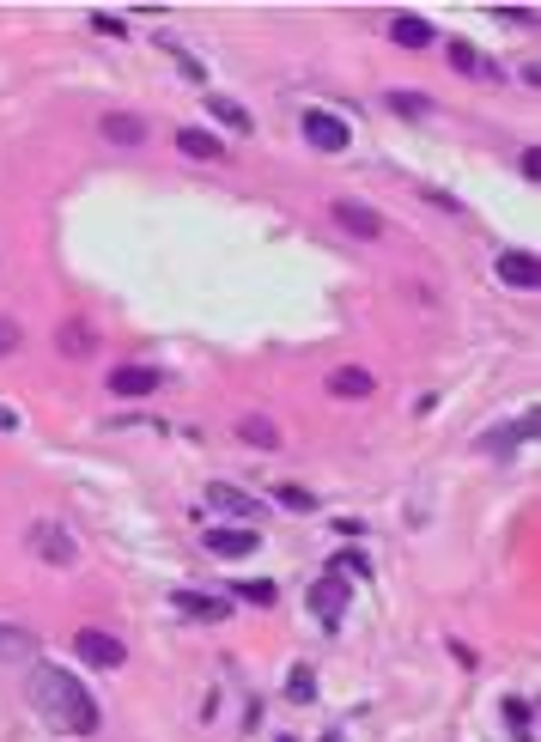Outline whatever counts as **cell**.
Listing matches in <instances>:
<instances>
[{"label": "cell", "mask_w": 541, "mask_h": 742, "mask_svg": "<svg viewBox=\"0 0 541 742\" xmlns=\"http://www.w3.org/2000/svg\"><path fill=\"white\" fill-rule=\"evenodd\" d=\"M31 706L55 730H67V736H98V724H104L92 688L73 676V670H61V663H37V670H31Z\"/></svg>", "instance_id": "1"}, {"label": "cell", "mask_w": 541, "mask_h": 742, "mask_svg": "<svg viewBox=\"0 0 541 742\" xmlns=\"http://www.w3.org/2000/svg\"><path fill=\"white\" fill-rule=\"evenodd\" d=\"M25 548H31L43 566H55V572H67L73 560H80V542H73V530H67V524H49V517H37V524L25 530Z\"/></svg>", "instance_id": "2"}, {"label": "cell", "mask_w": 541, "mask_h": 742, "mask_svg": "<svg viewBox=\"0 0 541 742\" xmlns=\"http://www.w3.org/2000/svg\"><path fill=\"white\" fill-rule=\"evenodd\" d=\"M73 657H80L86 670H122L128 645L116 633H104V627H80V633H73Z\"/></svg>", "instance_id": "3"}, {"label": "cell", "mask_w": 541, "mask_h": 742, "mask_svg": "<svg viewBox=\"0 0 541 742\" xmlns=\"http://www.w3.org/2000/svg\"><path fill=\"white\" fill-rule=\"evenodd\" d=\"M298 128H304V140H311L317 153H347V146H353V128H347V116H335V110H317V104L298 116Z\"/></svg>", "instance_id": "4"}, {"label": "cell", "mask_w": 541, "mask_h": 742, "mask_svg": "<svg viewBox=\"0 0 541 742\" xmlns=\"http://www.w3.org/2000/svg\"><path fill=\"white\" fill-rule=\"evenodd\" d=\"M347 603H353V584L347 578H335V572H323L317 584H311V609H317V621L335 633L341 627V615H347Z\"/></svg>", "instance_id": "5"}, {"label": "cell", "mask_w": 541, "mask_h": 742, "mask_svg": "<svg viewBox=\"0 0 541 742\" xmlns=\"http://www.w3.org/2000/svg\"><path fill=\"white\" fill-rule=\"evenodd\" d=\"M329 213H335V226L347 232V238H365V244H377L383 238V213L377 207H365V201H329Z\"/></svg>", "instance_id": "6"}, {"label": "cell", "mask_w": 541, "mask_h": 742, "mask_svg": "<svg viewBox=\"0 0 541 742\" xmlns=\"http://www.w3.org/2000/svg\"><path fill=\"white\" fill-rule=\"evenodd\" d=\"M171 609L189 615V621H213V627H219V621H231V609H238V603H231V597H213V590H189V584H183V590H171Z\"/></svg>", "instance_id": "7"}, {"label": "cell", "mask_w": 541, "mask_h": 742, "mask_svg": "<svg viewBox=\"0 0 541 742\" xmlns=\"http://www.w3.org/2000/svg\"><path fill=\"white\" fill-rule=\"evenodd\" d=\"M152 390H165V371L159 365H116L110 371V396H122V402H140V396H152Z\"/></svg>", "instance_id": "8"}, {"label": "cell", "mask_w": 541, "mask_h": 742, "mask_svg": "<svg viewBox=\"0 0 541 742\" xmlns=\"http://www.w3.org/2000/svg\"><path fill=\"white\" fill-rule=\"evenodd\" d=\"M444 55H450V67H456V73H469V80H505V67H499V61H487L469 37H450V43H444Z\"/></svg>", "instance_id": "9"}, {"label": "cell", "mask_w": 541, "mask_h": 742, "mask_svg": "<svg viewBox=\"0 0 541 742\" xmlns=\"http://www.w3.org/2000/svg\"><path fill=\"white\" fill-rule=\"evenodd\" d=\"M493 274H499L505 286H517V292H535V286H541V262H535V250H499Z\"/></svg>", "instance_id": "10"}, {"label": "cell", "mask_w": 541, "mask_h": 742, "mask_svg": "<svg viewBox=\"0 0 541 742\" xmlns=\"http://www.w3.org/2000/svg\"><path fill=\"white\" fill-rule=\"evenodd\" d=\"M177 153H183V159H201V165H225L231 146H225L213 128H177Z\"/></svg>", "instance_id": "11"}, {"label": "cell", "mask_w": 541, "mask_h": 742, "mask_svg": "<svg viewBox=\"0 0 541 742\" xmlns=\"http://www.w3.org/2000/svg\"><path fill=\"white\" fill-rule=\"evenodd\" d=\"M323 390H329L335 402H365V396L377 390V378H371L365 365H335L329 378H323Z\"/></svg>", "instance_id": "12"}, {"label": "cell", "mask_w": 541, "mask_h": 742, "mask_svg": "<svg viewBox=\"0 0 541 742\" xmlns=\"http://www.w3.org/2000/svg\"><path fill=\"white\" fill-rule=\"evenodd\" d=\"M529 438H535V414H517L511 426H493V432H481V451H487V457H511V451H523Z\"/></svg>", "instance_id": "13"}, {"label": "cell", "mask_w": 541, "mask_h": 742, "mask_svg": "<svg viewBox=\"0 0 541 742\" xmlns=\"http://www.w3.org/2000/svg\"><path fill=\"white\" fill-rule=\"evenodd\" d=\"M262 548V536L250 530V524H231V530H207V554H219V560H244V554H256Z\"/></svg>", "instance_id": "14"}, {"label": "cell", "mask_w": 541, "mask_h": 742, "mask_svg": "<svg viewBox=\"0 0 541 742\" xmlns=\"http://www.w3.org/2000/svg\"><path fill=\"white\" fill-rule=\"evenodd\" d=\"M98 134H104L110 146H146L152 122H146V116H134V110H110V116H98Z\"/></svg>", "instance_id": "15"}, {"label": "cell", "mask_w": 541, "mask_h": 742, "mask_svg": "<svg viewBox=\"0 0 541 742\" xmlns=\"http://www.w3.org/2000/svg\"><path fill=\"white\" fill-rule=\"evenodd\" d=\"M207 505L225 511V517H244V524H250V517H262V499L244 493V487H231V481H213V487H207Z\"/></svg>", "instance_id": "16"}, {"label": "cell", "mask_w": 541, "mask_h": 742, "mask_svg": "<svg viewBox=\"0 0 541 742\" xmlns=\"http://www.w3.org/2000/svg\"><path fill=\"white\" fill-rule=\"evenodd\" d=\"M55 347H61V359H92V353H98V329H92L86 317H67V323L55 329Z\"/></svg>", "instance_id": "17"}, {"label": "cell", "mask_w": 541, "mask_h": 742, "mask_svg": "<svg viewBox=\"0 0 541 742\" xmlns=\"http://www.w3.org/2000/svg\"><path fill=\"white\" fill-rule=\"evenodd\" d=\"M207 116H213L219 128H231V134H250V128H256V116H250L238 98H225V92H207Z\"/></svg>", "instance_id": "18"}, {"label": "cell", "mask_w": 541, "mask_h": 742, "mask_svg": "<svg viewBox=\"0 0 541 742\" xmlns=\"http://www.w3.org/2000/svg\"><path fill=\"white\" fill-rule=\"evenodd\" d=\"M499 718L511 724V742H535V706H529V694H505L499 700Z\"/></svg>", "instance_id": "19"}, {"label": "cell", "mask_w": 541, "mask_h": 742, "mask_svg": "<svg viewBox=\"0 0 541 742\" xmlns=\"http://www.w3.org/2000/svg\"><path fill=\"white\" fill-rule=\"evenodd\" d=\"M390 43H402V49H432V25H426L420 13H396V19H390Z\"/></svg>", "instance_id": "20"}, {"label": "cell", "mask_w": 541, "mask_h": 742, "mask_svg": "<svg viewBox=\"0 0 541 742\" xmlns=\"http://www.w3.org/2000/svg\"><path fill=\"white\" fill-rule=\"evenodd\" d=\"M231 597L250 603V609H274L280 603V584L274 578H231Z\"/></svg>", "instance_id": "21"}, {"label": "cell", "mask_w": 541, "mask_h": 742, "mask_svg": "<svg viewBox=\"0 0 541 742\" xmlns=\"http://www.w3.org/2000/svg\"><path fill=\"white\" fill-rule=\"evenodd\" d=\"M238 438L250 444V451H280V426H274L268 414H244V420H238Z\"/></svg>", "instance_id": "22"}, {"label": "cell", "mask_w": 541, "mask_h": 742, "mask_svg": "<svg viewBox=\"0 0 541 742\" xmlns=\"http://www.w3.org/2000/svg\"><path fill=\"white\" fill-rule=\"evenodd\" d=\"M383 110H390V116H432V98L426 92H408V86H396V92H383Z\"/></svg>", "instance_id": "23"}, {"label": "cell", "mask_w": 541, "mask_h": 742, "mask_svg": "<svg viewBox=\"0 0 541 742\" xmlns=\"http://www.w3.org/2000/svg\"><path fill=\"white\" fill-rule=\"evenodd\" d=\"M329 572L347 578V584H353V578L365 584V578H371V554H359V548H335V554H329Z\"/></svg>", "instance_id": "24"}, {"label": "cell", "mask_w": 541, "mask_h": 742, "mask_svg": "<svg viewBox=\"0 0 541 742\" xmlns=\"http://www.w3.org/2000/svg\"><path fill=\"white\" fill-rule=\"evenodd\" d=\"M286 700H292V706H311V700H317V670H311V663H292V676H286Z\"/></svg>", "instance_id": "25"}, {"label": "cell", "mask_w": 541, "mask_h": 742, "mask_svg": "<svg viewBox=\"0 0 541 742\" xmlns=\"http://www.w3.org/2000/svg\"><path fill=\"white\" fill-rule=\"evenodd\" d=\"M268 499H274V505H286V511H317V493H311V487H298V481H280Z\"/></svg>", "instance_id": "26"}, {"label": "cell", "mask_w": 541, "mask_h": 742, "mask_svg": "<svg viewBox=\"0 0 541 742\" xmlns=\"http://www.w3.org/2000/svg\"><path fill=\"white\" fill-rule=\"evenodd\" d=\"M37 651V633H25V627H0V657H31Z\"/></svg>", "instance_id": "27"}, {"label": "cell", "mask_w": 541, "mask_h": 742, "mask_svg": "<svg viewBox=\"0 0 541 742\" xmlns=\"http://www.w3.org/2000/svg\"><path fill=\"white\" fill-rule=\"evenodd\" d=\"M159 49H171V61H177V67H183V80H195V86H201V80H207V67H201V61H195V55H189V49H183V43H171V37H159Z\"/></svg>", "instance_id": "28"}, {"label": "cell", "mask_w": 541, "mask_h": 742, "mask_svg": "<svg viewBox=\"0 0 541 742\" xmlns=\"http://www.w3.org/2000/svg\"><path fill=\"white\" fill-rule=\"evenodd\" d=\"M19 347H25V329H19L13 317H0V359H13Z\"/></svg>", "instance_id": "29"}, {"label": "cell", "mask_w": 541, "mask_h": 742, "mask_svg": "<svg viewBox=\"0 0 541 742\" xmlns=\"http://www.w3.org/2000/svg\"><path fill=\"white\" fill-rule=\"evenodd\" d=\"M92 31H98V37H116V43H122V37H128V19H122V13H92Z\"/></svg>", "instance_id": "30"}, {"label": "cell", "mask_w": 541, "mask_h": 742, "mask_svg": "<svg viewBox=\"0 0 541 742\" xmlns=\"http://www.w3.org/2000/svg\"><path fill=\"white\" fill-rule=\"evenodd\" d=\"M493 19H499V25H517V31H529V25H535V7H499Z\"/></svg>", "instance_id": "31"}, {"label": "cell", "mask_w": 541, "mask_h": 742, "mask_svg": "<svg viewBox=\"0 0 541 742\" xmlns=\"http://www.w3.org/2000/svg\"><path fill=\"white\" fill-rule=\"evenodd\" d=\"M517 171H523V177H529V183H535V177H541V146H523V159H517Z\"/></svg>", "instance_id": "32"}, {"label": "cell", "mask_w": 541, "mask_h": 742, "mask_svg": "<svg viewBox=\"0 0 541 742\" xmlns=\"http://www.w3.org/2000/svg\"><path fill=\"white\" fill-rule=\"evenodd\" d=\"M420 195H426L432 207H444V213H462V201H456V195H444V189H420Z\"/></svg>", "instance_id": "33"}, {"label": "cell", "mask_w": 541, "mask_h": 742, "mask_svg": "<svg viewBox=\"0 0 541 742\" xmlns=\"http://www.w3.org/2000/svg\"><path fill=\"white\" fill-rule=\"evenodd\" d=\"M335 536H347V542H353V536H365V524H359V517H335Z\"/></svg>", "instance_id": "34"}, {"label": "cell", "mask_w": 541, "mask_h": 742, "mask_svg": "<svg viewBox=\"0 0 541 742\" xmlns=\"http://www.w3.org/2000/svg\"><path fill=\"white\" fill-rule=\"evenodd\" d=\"M0 432H19V408H7V402H0Z\"/></svg>", "instance_id": "35"}, {"label": "cell", "mask_w": 541, "mask_h": 742, "mask_svg": "<svg viewBox=\"0 0 541 742\" xmlns=\"http://www.w3.org/2000/svg\"><path fill=\"white\" fill-rule=\"evenodd\" d=\"M323 742H347V736H341V730H335V736H323Z\"/></svg>", "instance_id": "36"}, {"label": "cell", "mask_w": 541, "mask_h": 742, "mask_svg": "<svg viewBox=\"0 0 541 742\" xmlns=\"http://www.w3.org/2000/svg\"><path fill=\"white\" fill-rule=\"evenodd\" d=\"M274 742H298V736H274Z\"/></svg>", "instance_id": "37"}]
</instances>
